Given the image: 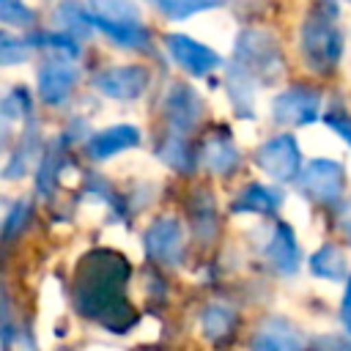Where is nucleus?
Listing matches in <instances>:
<instances>
[{
    "instance_id": "nucleus-1",
    "label": "nucleus",
    "mask_w": 351,
    "mask_h": 351,
    "mask_svg": "<svg viewBox=\"0 0 351 351\" xmlns=\"http://www.w3.org/2000/svg\"><path fill=\"white\" fill-rule=\"evenodd\" d=\"M129 280L132 263L118 250H88L77 261L71 277V304L82 318L123 335L140 321V313L129 299Z\"/></svg>"
},
{
    "instance_id": "nucleus-2",
    "label": "nucleus",
    "mask_w": 351,
    "mask_h": 351,
    "mask_svg": "<svg viewBox=\"0 0 351 351\" xmlns=\"http://www.w3.org/2000/svg\"><path fill=\"white\" fill-rule=\"evenodd\" d=\"M299 49L310 71L332 74L340 52H343V33L337 25V3L335 0H313L310 11L299 27Z\"/></svg>"
},
{
    "instance_id": "nucleus-3",
    "label": "nucleus",
    "mask_w": 351,
    "mask_h": 351,
    "mask_svg": "<svg viewBox=\"0 0 351 351\" xmlns=\"http://www.w3.org/2000/svg\"><path fill=\"white\" fill-rule=\"evenodd\" d=\"M230 60H236L241 69H247L258 82H274L285 69V58L280 52L277 38L271 33L255 30V27H247L236 36Z\"/></svg>"
},
{
    "instance_id": "nucleus-4",
    "label": "nucleus",
    "mask_w": 351,
    "mask_h": 351,
    "mask_svg": "<svg viewBox=\"0 0 351 351\" xmlns=\"http://www.w3.org/2000/svg\"><path fill=\"white\" fill-rule=\"evenodd\" d=\"M296 184L307 200L321 206H335L340 203L346 189V170L337 159H310L302 167Z\"/></svg>"
},
{
    "instance_id": "nucleus-5",
    "label": "nucleus",
    "mask_w": 351,
    "mask_h": 351,
    "mask_svg": "<svg viewBox=\"0 0 351 351\" xmlns=\"http://www.w3.org/2000/svg\"><path fill=\"white\" fill-rule=\"evenodd\" d=\"M321 115V90L304 82L288 85L271 99V118L280 126H307Z\"/></svg>"
},
{
    "instance_id": "nucleus-6",
    "label": "nucleus",
    "mask_w": 351,
    "mask_h": 351,
    "mask_svg": "<svg viewBox=\"0 0 351 351\" xmlns=\"http://www.w3.org/2000/svg\"><path fill=\"white\" fill-rule=\"evenodd\" d=\"M255 165L274 181H296L302 173V151L293 134H277L255 151Z\"/></svg>"
},
{
    "instance_id": "nucleus-7",
    "label": "nucleus",
    "mask_w": 351,
    "mask_h": 351,
    "mask_svg": "<svg viewBox=\"0 0 351 351\" xmlns=\"http://www.w3.org/2000/svg\"><path fill=\"white\" fill-rule=\"evenodd\" d=\"M143 247L148 261L159 266H178L184 261V230L176 217L154 219L143 233Z\"/></svg>"
},
{
    "instance_id": "nucleus-8",
    "label": "nucleus",
    "mask_w": 351,
    "mask_h": 351,
    "mask_svg": "<svg viewBox=\"0 0 351 351\" xmlns=\"http://www.w3.org/2000/svg\"><path fill=\"white\" fill-rule=\"evenodd\" d=\"M148 69L145 66H115V69H101L93 74V88L107 96V99H118V101H132L140 99L148 88Z\"/></svg>"
},
{
    "instance_id": "nucleus-9",
    "label": "nucleus",
    "mask_w": 351,
    "mask_h": 351,
    "mask_svg": "<svg viewBox=\"0 0 351 351\" xmlns=\"http://www.w3.org/2000/svg\"><path fill=\"white\" fill-rule=\"evenodd\" d=\"M165 47L170 52V58L176 60V66H181L184 71H189L192 77H206L214 69L222 66L219 52H214L211 47L184 36V33H167L165 36Z\"/></svg>"
},
{
    "instance_id": "nucleus-10",
    "label": "nucleus",
    "mask_w": 351,
    "mask_h": 351,
    "mask_svg": "<svg viewBox=\"0 0 351 351\" xmlns=\"http://www.w3.org/2000/svg\"><path fill=\"white\" fill-rule=\"evenodd\" d=\"M77 77L80 74H77V66L71 63V58L58 55V58L44 60L38 66V96H41V101L52 104V107L63 104L71 96V90L77 85Z\"/></svg>"
},
{
    "instance_id": "nucleus-11",
    "label": "nucleus",
    "mask_w": 351,
    "mask_h": 351,
    "mask_svg": "<svg viewBox=\"0 0 351 351\" xmlns=\"http://www.w3.org/2000/svg\"><path fill=\"white\" fill-rule=\"evenodd\" d=\"M162 115L167 129H178V132H189L200 115H203V101L200 96L186 85V82H173L165 90L162 99Z\"/></svg>"
},
{
    "instance_id": "nucleus-12",
    "label": "nucleus",
    "mask_w": 351,
    "mask_h": 351,
    "mask_svg": "<svg viewBox=\"0 0 351 351\" xmlns=\"http://www.w3.org/2000/svg\"><path fill=\"white\" fill-rule=\"evenodd\" d=\"M263 258L277 274H293L302 263V252L293 236V228L288 222H274L269 241L263 244Z\"/></svg>"
},
{
    "instance_id": "nucleus-13",
    "label": "nucleus",
    "mask_w": 351,
    "mask_h": 351,
    "mask_svg": "<svg viewBox=\"0 0 351 351\" xmlns=\"http://www.w3.org/2000/svg\"><path fill=\"white\" fill-rule=\"evenodd\" d=\"M197 156L206 165V170H211L214 176H222V178H228L241 165V154H239V148H236V143H233V137L228 134L225 126L203 140Z\"/></svg>"
},
{
    "instance_id": "nucleus-14",
    "label": "nucleus",
    "mask_w": 351,
    "mask_h": 351,
    "mask_svg": "<svg viewBox=\"0 0 351 351\" xmlns=\"http://www.w3.org/2000/svg\"><path fill=\"white\" fill-rule=\"evenodd\" d=\"M307 340L302 337V332L291 321H285L280 315H271V318L261 321L255 335H252V340H250V346L255 351H296Z\"/></svg>"
},
{
    "instance_id": "nucleus-15",
    "label": "nucleus",
    "mask_w": 351,
    "mask_h": 351,
    "mask_svg": "<svg viewBox=\"0 0 351 351\" xmlns=\"http://www.w3.org/2000/svg\"><path fill=\"white\" fill-rule=\"evenodd\" d=\"M137 143H140V129L129 126V123H118V126H107V129L96 132L93 137H88L85 151L90 159L101 162V159H110L126 148H134Z\"/></svg>"
},
{
    "instance_id": "nucleus-16",
    "label": "nucleus",
    "mask_w": 351,
    "mask_h": 351,
    "mask_svg": "<svg viewBox=\"0 0 351 351\" xmlns=\"http://www.w3.org/2000/svg\"><path fill=\"white\" fill-rule=\"evenodd\" d=\"M93 25H96V30H101L107 38H112L115 44H121L126 49L151 52V33L140 19H110V16L93 14Z\"/></svg>"
},
{
    "instance_id": "nucleus-17",
    "label": "nucleus",
    "mask_w": 351,
    "mask_h": 351,
    "mask_svg": "<svg viewBox=\"0 0 351 351\" xmlns=\"http://www.w3.org/2000/svg\"><path fill=\"white\" fill-rule=\"evenodd\" d=\"M156 156L167 167H173L176 173H184V176H189L195 170L197 159H200L195 145L189 143L186 132H178V129H167L165 132V137L156 143Z\"/></svg>"
},
{
    "instance_id": "nucleus-18",
    "label": "nucleus",
    "mask_w": 351,
    "mask_h": 351,
    "mask_svg": "<svg viewBox=\"0 0 351 351\" xmlns=\"http://www.w3.org/2000/svg\"><path fill=\"white\" fill-rule=\"evenodd\" d=\"M258 80L241 69L236 60H230L225 66V88H228V96H230V104L236 110L239 118H252V104H255V90H258Z\"/></svg>"
},
{
    "instance_id": "nucleus-19",
    "label": "nucleus",
    "mask_w": 351,
    "mask_h": 351,
    "mask_svg": "<svg viewBox=\"0 0 351 351\" xmlns=\"http://www.w3.org/2000/svg\"><path fill=\"white\" fill-rule=\"evenodd\" d=\"M282 206V192L266 184H247L230 203L233 214H274Z\"/></svg>"
},
{
    "instance_id": "nucleus-20",
    "label": "nucleus",
    "mask_w": 351,
    "mask_h": 351,
    "mask_svg": "<svg viewBox=\"0 0 351 351\" xmlns=\"http://www.w3.org/2000/svg\"><path fill=\"white\" fill-rule=\"evenodd\" d=\"M69 165V154H66V140H55L41 151V165L36 170V192L49 197L58 186V176L63 173V167Z\"/></svg>"
},
{
    "instance_id": "nucleus-21",
    "label": "nucleus",
    "mask_w": 351,
    "mask_h": 351,
    "mask_svg": "<svg viewBox=\"0 0 351 351\" xmlns=\"http://www.w3.org/2000/svg\"><path fill=\"white\" fill-rule=\"evenodd\" d=\"M200 324H203V335H206L211 343L222 346V343H228V340L233 337V332H236V326H239V313H236L230 304L211 302V304L203 307Z\"/></svg>"
},
{
    "instance_id": "nucleus-22",
    "label": "nucleus",
    "mask_w": 351,
    "mask_h": 351,
    "mask_svg": "<svg viewBox=\"0 0 351 351\" xmlns=\"http://www.w3.org/2000/svg\"><path fill=\"white\" fill-rule=\"evenodd\" d=\"M52 22H55L58 30H66V33L77 36L80 41L90 38V33L96 30L93 14H88V11H85L80 3H74V0H60V3L55 5V11H52Z\"/></svg>"
},
{
    "instance_id": "nucleus-23",
    "label": "nucleus",
    "mask_w": 351,
    "mask_h": 351,
    "mask_svg": "<svg viewBox=\"0 0 351 351\" xmlns=\"http://www.w3.org/2000/svg\"><path fill=\"white\" fill-rule=\"evenodd\" d=\"M307 266L315 277H324V280H346L348 274V263H346V255L335 247V244H324L318 247L310 258H307Z\"/></svg>"
},
{
    "instance_id": "nucleus-24",
    "label": "nucleus",
    "mask_w": 351,
    "mask_h": 351,
    "mask_svg": "<svg viewBox=\"0 0 351 351\" xmlns=\"http://www.w3.org/2000/svg\"><path fill=\"white\" fill-rule=\"evenodd\" d=\"M189 211H192V228L200 239H214L219 222H217V206H214V197L208 189H197L192 195V203H189Z\"/></svg>"
},
{
    "instance_id": "nucleus-25",
    "label": "nucleus",
    "mask_w": 351,
    "mask_h": 351,
    "mask_svg": "<svg viewBox=\"0 0 351 351\" xmlns=\"http://www.w3.org/2000/svg\"><path fill=\"white\" fill-rule=\"evenodd\" d=\"M41 151H44V148H41L38 132H36V126L30 123V126L22 132L16 151L11 154V159H8V165H5V178H19V176L27 170V162L33 159V154H41Z\"/></svg>"
},
{
    "instance_id": "nucleus-26",
    "label": "nucleus",
    "mask_w": 351,
    "mask_h": 351,
    "mask_svg": "<svg viewBox=\"0 0 351 351\" xmlns=\"http://www.w3.org/2000/svg\"><path fill=\"white\" fill-rule=\"evenodd\" d=\"M156 11H162L165 16L170 19H186L192 14H200V11H211V8H219L230 0H148Z\"/></svg>"
},
{
    "instance_id": "nucleus-27",
    "label": "nucleus",
    "mask_w": 351,
    "mask_h": 351,
    "mask_svg": "<svg viewBox=\"0 0 351 351\" xmlns=\"http://www.w3.org/2000/svg\"><path fill=\"white\" fill-rule=\"evenodd\" d=\"M30 110H33V104H30V93L25 90V85H16L5 93V99H3V118L5 121L30 118Z\"/></svg>"
},
{
    "instance_id": "nucleus-28",
    "label": "nucleus",
    "mask_w": 351,
    "mask_h": 351,
    "mask_svg": "<svg viewBox=\"0 0 351 351\" xmlns=\"http://www.w3.org/2000/svg\"><path fill=\"white\" fill-rule=\"evenodd\" d=\"M0 19L11 27H33L36 11L27 8L22 0H0Z\"/></svg>"
},
{
    "instance_id": "nucleus-29",
    "label": "nucleus",
    "mask_w": 351,
    "mask_h": 351,
    "mask_svg": "<svg viewBox=\"0 0 351 351\" xmlns=\"http://www.w3.org/2000/svg\"><path fill=\"white\" fill-rule=\"evenodd\" d=\"M93 14L110 16V19H140L137 5L132 0H88Z\"/></svg>"
},
{
    "instance_id": "nucleus-30",
    "label": "nucleus",
    "mask_w": 351,
    "mask_h": 351,
    "mask_svg": "<svg viewBox=\"0 0 351 351\" xmlns=\"http://www.w3.org/2000/svg\"><path fill=\"white\" fill-rule=\"evenodd\" d=\"M27 219H30V203L27 200H16L8 208L5 219H3V244H11V239L16 233H22V228L27 225Z\"/></svg>"
},
{
    "instance_id": "nucleus-31",
    "label": "nucleus",
    "mask_w": 351,
    "mask_h": 351,
    "mask_svg": "<svg viewBox=\"0 0 351 351\" xmlns=\"http://www.w3.org/2000/svg\"><path fill=\"white\" fill-rule=\"evenodd\" d=\"M27 49H30L27 38H11L8 33L0 36V60H3V66H14V63L25 60Z\"/></svg>"
},
{
    "instance_id": "nucleus-32",
    "label": "nucleus",
    "mask_w": 351,
    "mask_h": 351,
    "mask_svg": "<svg viewBox=\"0 0 351 351\" xmlns=\"http://www.w3.org/2000/svg\"><path fill=\"white\" fill-rule=\"evenodd\" d=\"M324 123H326L332 132H337V134L351 145V115H348V112H343L340 107H332L329 112H324Z\"/></svg>"
},
{
    "instance_id": "nucleus-33",
    "label": "nucleus",
    "mask_w": 351,
    "mask_h": 351,
    "mask_svg": "<svg viewBox=\"0 0 351 351\" xmlns=\"http://www.w3.org/2000/svg\"><path fill=\"white\" fill-rule=\"evenodd\" d=\"M340 321H343L346 335L351 337V277L346 282V293H343V302H340Z\"/></svg>"
},
{
    "instance_id": "nucleus-34",
    "label": "nucleus",
    "mask_w": 351,
    "mask_h": 351,
    "mask_svg": "<svg viewBox=\"0 0 351 351\" xmlns=\"http://www.w3.org/2000/svg\"><path fill=\"white\" fill-rule=\"evenodd\" d=\"M340 230H343V236H346V241L351 244V217H346V219L340 222Z\"/></svg>"
}]
</instances>
